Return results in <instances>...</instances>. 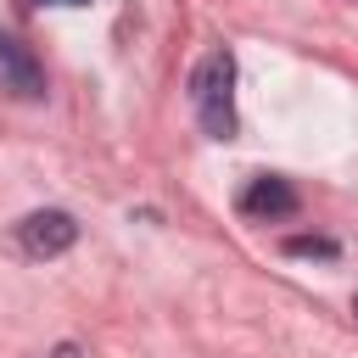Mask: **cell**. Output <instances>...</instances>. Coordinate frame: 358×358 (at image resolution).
Returning <instances> with one entry per match:
<instances>
[{"label": "cell", "mask_w": 358, "mask_h": 358, "mask_svg": "<svg viewBox=\"0 0 358 358\" xmlns=\"http://www.w3.org/2000/svg\"><path fill=\"white\" fill-rule=\"evenodd\" d=\"M352 313H358V296H352Z\"/></svg>", "instance_id": "ba28073f"}, {"label": "cell", "mask_w": 358, "mask_h": 358, "mask_svg": "<svg viewBox=\"0 0 358 358\" xmlns=\"http://www.w3.org/2000/svg\"><path fill=\"white\" fill-rule=\"evenodd\" d=\"M302 201H296V190L280 179V173H257L246 190H241V213L246 218H291Z\"/></svg>", "instance_id": "277c9868"}, {"label": "cell", "mask_w": 358, "mask_h": 358, "mask_svg": "<svg viewBox=\"0 0 358 358\" xmlns=\"http://www.w3.org/2000/svg\"><path fill=\"white\" fill-rule=\"evenodd\" d=\"M285 252H291V257H336V241H319V235H296V241H285Z\"/></svg>", "instance_id": "5b68a950"}, {"label": "cell", "mask_w": 358, "mask_h": 358, "mask_svg": "<svg viewBox=\"0 0 358 358\" xmlns=\"http://www.w3.org/2000/svg\"><path fill=\"white\" fill-rule=\"evenodd\" d=\"M0 90L17 95V101H45V67H39V56L17 34H6V28H0Z\"/></svg>", "instance_id": "3957f363"}, {"label": "cell", "mask_w": 358, "mask_h": 358, "mask_svg": "<svg viewBox=\"0 0 358 358\" xmlns=\"http://www.w3.org/2000/svg\"><path fill=\"white\" fill-rule=\"evenodd\" d=\"M190 106L207 140H229L235 134V56L218 45L196 62L190 73Z\"/></svg>", "instance_id": "6da1fadb"}, {"label": "cell", "mask_w": 358, "mask_h": 358, "mask_svg": "<svg viewBox=\"0 0 358 358\" xmlns=\"http://www.w3.org/2000/svg\"><path fill=\"white\" fill-rule=\"evenodd\" d=\"M34 6H90V0H34Z\"/></svg>", "instance_id": "52a82bcc"}, {"label": "cell", "mask_w": 358, "mask_h": 358, "mask_svg": "<svg viewBox=\"0 0 358 358\" xmlns=\"http://www.w3.org/2000/svg\"><path fill=\"white\" fill-rule=\"evenodd\" d=\"M45 358H90V352H84V347H73V341H62V347H50Z\"/></svg>", "instance_id": "8992f818"}, {"label": "cell", "mask_w": 358, "mask_h": 358, "mask_svg": "<svg viewBox=\"0 0 358 358\" xmlns=\"http://www.w3.org/2000/svg\"><path fill=\"white\" fill-rule=\"evenodd\" d=\"M73 241H78V218L62 213V207H39V213H28L17 224V246L28 257H62Z\"/></svg>", "instance_id": "7a4b0ae2"}]
</instances>
